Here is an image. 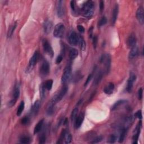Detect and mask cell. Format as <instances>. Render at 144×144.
<instances>
[{"label":"cell","mask_w":144,"mask_h":144,"mask_svg":"<svg viewBox=\"0 0 144 144\" xmlns=\"http://www.w3.org/2000/svg\"><path fill=\"white\" fill-rule=\"evenodd\" d=\"M94 8V3L92 1H86L82 7L83 16L86 18H91L93 15Z\"/></svg>","instance_id":"1"},{"label":"cell","mask_w":144,"mask_h":144,"mask_svg":"<svg viewBox=\"0 0 144 144\" xmlns=\"http://www.w3.org/2000/svg\"><path fill=\"white\" fill-rule=\"evenodd\" d=\"M100 61L101 63H103L104 65L105 73L106 74L109 73V72L110 71V67H111V56L108 54L103 55L101 57Z\"/></svg>","instance_id":"2"},{"label":"cell","mask_w":144,"mask_h":144,"mask_svg":"<svg viewBox=\"0 0 144 144\" xmlns=\"http://www.w3.org/2000/svg\"><path fill=\"white\" fill-rule=\"evenodd\" d=\"M65 32V27L63 23H59L56 25L53 32L54 36L56 38H62Z\"/></svg>","instance_id":"3"},{"label":"cell","mask_w":144,"mask_h":144,"mask_svg":"<svg viewBox=\"0 0 144 144\" xmlns=\"http://www.w3.org/2000/svg\"><path fill=\"white\" fill-rule=\"evenodd\" d=\"M68 90V88L67 86H64V87L61 88V90L59 91V92L53 97V99H52L51 101L54 102V104H56L60 101L63 99V98L64 97L65 94H67Z\"/></svg>","instance_id":"4"},{"label":"cell","mask_w":144,"mask_h":144,"mask_svg":"<svg viewBox=\"0 0 144 144\" xmlns=\"http://www.w3.org/2000/svg\"><path fill=\"white\" fill-rule=\"evenodd\" d=\"M71 71V67L70 64H68L64 69V73H63L61 77V83L63 84H65L69 80Z\"/></svg>","instance_id":"5"},{"label":"cell","mask_w":144,"mask_h":144,"mask_svg":"<svg viewBox=\"0 0 144 144\" xmlns=\"http://www.w3.org/2000/svg\"><path fill=\"white\" fill-rule=\"evenodd\" d=\"M42 43L43 48H44V50L45 53L51 57H53L54 55V52L53 50V48L52 47L50 43L48 42V41L46 39H43Z\"/></svg>","instance_id":"6"},{"label":"cell","mask_w":144,"mask_h":144,"mask_svg":"<svg viewBox=\"0 0 144 144\" xmlns=\"http://www.w3.org/2000/svg\"><path fill=\"white\" fill-rule=\"evenodd\" d=\"M137 78V77L133 72H131L130 75H129V77L127 80V91L128 92H131L132 90L133 86V83L136 81Z\"/></svg>","instance_id":"7"},{"label":"cell","mask_w":144,"mask_h":144,"mask_svg":"<svg viewBox=\"0 0 144 144\" xmlns=\"http://www.w3.org/2000/svg\"><path fill=\"white\" fill-rule=\"evenodd\" d=\"M39 53L38 51H36L35 53H34L33 55L31 57L29 60V67L28 69L29 70L32 69L34 68V66L37 64V61L39 59Z\"/></svg>","instance_id":"8"},{"label":"cell","mask_w":144,"mask_h":144,"mask_svg":"<svg viewBox=\"0 0 144 144\" xmlns=\"http://www.w3.org/2000/svg\"><path fill=\"white\" fill-rule=\"evenodd\" d=\"M141 127H142V122L141 120H140V122L137 124V125L136 127V128H135L134 131V135L133 136V142H132L133 144L137 143L138 139H139V137L140 134Z\"/></svg>","instance_id":"9"},{"label":"cell","mask_w":144,"mask_h":144,"mask_svg":"<svg viewBox=\"0 0 144 144\" xmlns=\"http://www.w3.org/2000/svg\"><path fill=\"white\" fill-rule=\"evenodd\" d=\"M56 11L57 15L59 18H61L64 15L65 10L64 7V2L63 1H57V6H56Z\"/></svg>","instance_id":"10"},{"label":"cell","mask_w":144,"mask_h":144,"mask_svg":"<svg viewBox=\"0 0 144 144\" xmlns=\"http://www.w3.org/2000/svg\"><path fill=\"white\" fill-rule=\"evenodd\" d=\"M68 41L71 45L76 46L78 44V36L75 32L72 31L69 35Z\"/></svg>","instance_id":"11"},{"label":"cell","mask_w":144,"mask_h":144,"mask_svg":"<svg viewBox=\"0 0 144 144\" xmlns=\"http://www.w3.org/2000/svg\"><path fill=\"white\" fill-rule=\"evenodd\" d=\"M50 72V65L47 61H44L42 63L40 68V73L42 76H47Z\"/></svg>","instance_id":"12"},{"label":"cell","mask_w":144,"mask_h":144,"mask_svg":"<svg viewBox=\"0 0 144 144\" xmlns=\"http://www.w3.org/2000/svg\"><path fill=\"white\" fill-rule=\"evenodd\" d=\"M43 28H44V32L46 34H49L51 32L53 28V24L51 21L49 20H45L43 24Z\"/></svg>","instance_id":"13"},{"label":"cell","mask_w":144,"mask_h":144,"mask_svg":"<svg viewBox=\"0 0 144 144\" xmlns=\"http://www.w3.org/2000/svg\"><path fill=\"white\" fill-rule=\"evenodd\" d=\"M136 18L141 24L144 23V11L142 7L140 6L136 11Z\"/></svg>","instance_id":"14"},{"label":"cell","mask_w":144,"mask_h":144,"mask_svg":"<svg viewBox=\"0 0 144 144\" xmlns=\"http://www.w3.org/2000/svg\"><path fill=\"white\" fill-rule=\"evenodd\" d=\"M85 119V113H81L79 114V116H78L76 120H75V128L76 129H78L80 126H82V123L83 122V120Z\"/></svg>","instance_id":"15"},{"label":"cell","mask_w":144,"mask_h":144,"mask_svg":"<svg viewBox=\"0 0 144 144\" xmlns=\"http://www.w3.org/2000/svg\"><path fill=\"white\" fill-rule=\"evenodd\" d=\"M136 42H137V39L136 36L135 34H132L131 35L128 37V38L127 39V45L129 48H132L133 47L135 46H136Z\"/></svg>","instance_id":"16"},{"label":"cell","mask_w":144,"mask_h":144,"mask_svg":"<svg viewBox=\"0 0 144 144\" xmlns=\"http://www.w3.org/2000/svg\"><path fill=\"white\" fill-rule=\"evenodd\" d=\"M118 13H119V6L118 4H116L113 8V14H112V17H111V23L113 25H114L115 23H116L118 18Z\"/></svg>","instance_id":"17"},{"label":"cell","mask_w":144,"mask_h":144,"mask_svg":"<svg viewBox=\"0 0 144 144\" xmlns=\"http://www.w3.org/2000/svg\"><path fill=\"white\" fill-rule=\"evenodd\" d=\"M139 47H138L137 46H135L131 48L128 55L129 59L132 60L135 58V57L138 55V54H139Z\"/></svg>","instance_id":"18"},{"label":"cell","mask_w":144,"mask_h":144,"mask_svg":"<svg viewBox=\"0 0 144 144\" xmlns=\"http://www.w3.org/2000/svg\"><path fill=\"white\" fill-rule=\"evenodd\" d=\"M40 106H41V102H40V101L38 100L36 101L31 108V113L34 115V116L37 115L39 111Z\"/></svg>","instance_id":"19"},{"label":"cell","mask_w":144,"mask_h":144,"mask_svg":"<svg viewBox=\"0 0 144 144\" xmlns=\"http://www.w3.org/2000/svg\"><path fill=\"white\" fill-rule=\"evenodd\" d=\"M114 84L112 82H109L107 85H106L104 89V92L107 95H110L113 92L114 90Z\"/></svg>","instance_id":"20"},{"label":"cell","mask_w":144,"mask_h":144,"mask_svg":"<svg viewBox=\"0 0 144 144\" xmlns=\"http://www.w3.org/2000/svg\"><path fill=\"white\" fill-rule=\"evenodd\" d=\"M44 123V119H42L40 120L39 122L37 123V125L35 126V127L34 128V134H37L39 133L42 129V128L43 127V125Z\"/></svg>","instance_id":"21"},{"label":"cell","mask_w":144,"mask_h":144,"mask_svg":"<svg viewBox=\"0 0 144 144\" xmlns=\"http://www.w3.org/2000/svg\"><path fill=\"white\" fill-rule=\"evenodd\" d=\"M20 95V86L19 83H16L13 92V99L17 100Z\"/></svg>","instance_id":"22"},{"label":"cell","mask_w":144,"mask_h":144,"mask_svg":"<svg viewBox=\"0 0 144 144\" xmlns=\"http://www.w3.org/2000/svg\"><path fill=\"white\" fill-rule=\"evenodd\" d=\"M78 55V51L76 48H71L69 53V56L71 60H74Z\"/></svg>","instance_id":"23"},{"label":"cell","mask_w":144,"mask_h":144,"mask_svg":"<svg viewBox=\"0 0 144 144\" xmlns=\"http://www.w3.org/2000/svg\"><path fill=\"white\" fill-rule=\"evenodd\" d=\"M102 76H103V73L101 71H98V73L96 74L94 79V83L95 84V85H99V83L100 82L101 80L102 79Z\"/></svg>","instance_id":"24"},{"label":"cell","mask_w":144,"mask_h":144,"mask_svg":"<svg viewBox=\"0 0 144 144\" xmlns=\"http://www.w3.org/2000/svg\"><path fill=\"white\" fill-rule=\"evenodd\" d=\"M55 105V104H54L52 101H51L50 104H49L46 110V113L48 116H51V115L54 114Z\"/></svg>","instance_id":"25"},{"label":"cell","mask_w":144,"mask_h":144,"mask_svg":"<svg viewBox=\"0 0 144 144\" xmlns=\"http://www.w3.org/2000/svg\"><path fill=\"white\" fill-rule=\"evenodd\" d=\"M46 89L44 83H42L39 86V95H40V97L41 99H44L46 95Z\"/></svg>","instance_id":"26"},{"label":"cell","mask_w":144,"mask_h":144,"mask_svg":"<svg viewBox=\"0 0 144 144\" xmlns=\"http://www.w3.org/2000/svg\"><path fill=\"white\" fill-rule=\"evenodd\" d=\"M126 102H127V101L125 100H118L117 102H116V103L114 104L113 106H112L111 110L112 111H114L115 110H116V109H117L120 106L122 105L123 104H124L126 103Z\"/></svg>","instance_id":"27"},{"label":"cell","mask_w":144,"mask_h":144,"mask_svg":"<svg viewBox=\"0 0 144 144\" xmlns=\"http://www.w3.org/2000/svg\"><path fill=\"white\" fill-rule=\"evenodd\" d=\"M24 108H25V103L24 102V101H22L20 103V105L18 108V110H17V113H16L17 116L19 117L21 116L23 111L24 110Z\"/></svg>","instance_id":"28"},{"label":"cell","mask_w":144,"mask_h":144,"mask_svg":"<svg viewBox=\"0 0 144 144\" xmlns=\"http://www.w3.org/2000/svg\"><path fill=\"white\" fill-rule=\"evenodd\" d=\"M127 128H122L118 140V141L119 143H122L123 142L124 140L125 139L126 135L127 134Z\"/></svg>","instance_id":"29"},{"label":"cell","mask_w":144,"mask_h":144,"mask_svg":"<svg viewBox=\"0 0 144 144\" xmlns=\"http://www.w3.org/2000/svg\"><path fill=\"white\" fill-rule=\"evenodd\" d=\"M16 27H17V23L15 22V23L13 24L10 27L9 29H8V32H7V37H8V38H11V37H12L13 34L14 32V31H15Z\"/></svg>","instance_id":"30"},{"label":"cell","mask_w":144,"mask_h":144,"mask_svg":"<svg viewBox=\"0 0 144 144\" xmlns=\"http://www.w3.org/2000/svg\"><path fill=\"white\" fill-rule=\"evenodd\" d=\"M78 44L80 45L81 50L82 51H85L86 50V42L83 37L80 36H78Z\"/></svg>","instance_id":"31"},{"label":"cell","mask_w":144,"mask_h":144,"mask_svg":"<svg viewBox=\"0 0 144 144\" xmlns=\"http://www.w3.org/2000/svg\"><path fill=\"white\" fill-rule=\"evenodd\" d=\"M45 87L46 90L50 91L53 87V79H48L44 83Z\"/></svg>","instance_id":"32"},{"label":"cell","mask_w":144,"mask_h":144,"mask_svg":"<svg viewBox=\"0 0 144 144\" xmlns=\"http://www.w3.org/2000/svg\"><path fill=\"white\" fill-rule=\"evenodd\" d=\"M20 142L22 143H30L31 142V139L28 136H22L20 139Z\"/></svg>","instance_id":"33"},{"label":"cell","mask_w":144,"mask_h":144,"mask_svg":"<svg viewBox=\"0 0 144 144\" xmlns=\"http://www.w3.org/2000/svg\"><path fill=\"white\" fill-rule=\"evenodd\" d=\"M78 112V109L77 108H74L73 110H72L71 113V116H70L71 120L72 121V122H74V121L76 120Z\"/></svg>","instance_id":"34"},{"label":"cell","mask_w":144,"mask_h":144,"mask_svg":"<svg viewBox=\"0 0 144 144\" xmlns=\"http://www.w3.org/2000/svg\"><path fill=\"white\" fill-rule=\"evenodd\" d=\"M66 134H67V131H65V129H63L61 133H60L59 139L58 140V141L57 142V143H61L63 141V140L64 139H65V136Z\"/></svg>","instance_id":"35"},{"label":"cell","mask_w":144,"mask_h":144,"mask_svg":"<svg viewBox=\"0 0 144 144\" xmlns=\"http://www.w3.org/2000/svg\"><path fill=\"white\" fill-rule=\"evenodd\" d=\"M106 23H107V19H106L105 16H103L99 22V23H98V27L99 28L101 27L102 26L105 25Z\"/></svg>","instance_id":"36"},{"label":"cell","mask_w":144,"mask_h":144,"mask_svg":"<svg viewBox=\"0 0 144 144\" xmlns=\"http://www.w3.org/2000/svg\"><path fill=\"white\" fill-rule=\"evenodd\" d=\"M72 136L70 133H67L65 136V143H70L71 142Z\"/></svg>","instance_id":"37"},{"label":"cell","mask_w":144,"mask_h":144,"mask_svg":"<svg viewBox=\"0 0 144 144\" xmlns=\"http://www.w3.org/2000/svg\"><path fill=\"white\" fill-rule=\"evenodd\" d=\"M117 136L115 135H111L109 137V139L108 140V142L110 143H113L116 141Z\"/></svg>","instance_id":"38"},{"label":"cell","mask_w":144,"mask_h":144,"mask_svg":"<svg viewBox=\"0 0 144 144\" xmlns=\"http://www.w3.org/2000/svg\"><path fill=\"white\" fill-rule=\"evenodd\" d=\"M102 136H97L96 138H95L94 140H92V141H91L90 143H97L100 142L102 141Z\"/></svg>","instance_id":"39"},{"label":"cell","mask_w":144,"mask_h":144,"mask_svg":"<svg viewBox=\"0 0 144 144\" xmlns=\"http://www.w3.org/2000/svg\"><path fill=\"white\" fill-rule=\"evenodd\" d=\"M29 121H30V119H29V117H25L22 119L21 122H22V125H27L29 123Z\"/></svg>","instance_id":"40"},{"label":"cell","mask_w":144,"mask_h":144,"mask_svg":"<svg viewBox=\"0 0 144 144\" xmlns=\"http://www.w3.org/2000/svg\"><path fill=\"white\" fill-rule=\"evenodd\" d=\"M135 117L140 120L142 119V111L141 110H138L137 112H136V113L135 114Z\"/></svg>","instance_id":"41"},{"label":"cell","mask_w":144,"mask_h":144,"mask_svg":"<svg viewBox=\"0 0 144 144\" xmlns=\"http://www.w3.org/2000/svg\"><path fill=\"white\" fill-rule=\"evenodd\" d=\"M81 75H80V73H78V72H77L76 74H75L74 76V82H78V80H80V79L81 78Z\"/></svg>","instance_id":"42"},{"label":"cell","mask_w":144,"mask_h":144,"mask_svg":"<svg viewBox=\"0 0 144 144\" xmlns=\"http://www.w3.org/2000/svg\"><path fill=\"white\" fill-rule=\"evenodd\" d=\"M92 74H89L88 75V76L87 77V80H86V82L85 83V84H84V86L85 87H87V85L89 84V83H90V82L92 78Z\"/></svg>","instance_id":"43"},{"label":"cell","mask_w":144,"mask_h":144,"mask_svg":"<svg viewBox=\"0 0 144 144\" xmlns=\"http://www.w3.org/2000/svg\"><path fill=\"white\" fill-rule=\"evenodd\" d=\"M46 135L44 134H42L41 136L39 137V143H44L46 142Z\"/></svg>","instance_id":"44"},{"label":"cell","mask_w":144,"mask_h":144,"mask_svg":"<svg viewBox=\"0 0 144 144\" xmlns=\"http://www.w3.org/2000/svg\"><path fill=\"white\" fill-rule=\"evenodd\" d=\"M93 41H92V44H93V46H94V48L95 49L97 47V42H98V38L96 36H94L93 37Z\"/></svg>","instance_id":"45"},{"label":"cell","mask_w":144,"mask_h":144,"mask_svg":"<svg viewBox=\"0 0 144 144\" xmlns=\"http://www.w3.org/2000/svg\"><path fill=\"white\" fill-rule=\"evenodd\" d=\"M143 96V90L142 88H140L139 91H138V97L139 100H141Z\"/></svg>","instance_id":"46"},{"label":"cell","mask_w":144,"mask_h":144,"mask_svg":"<svg viewBox=\"0 0 144 144\" xmlns=\"http://www.w3.org/2000/svg\"><path fill=\"white\" fill-rule=\"evenodd\" d=\"M104 10V2L103 1H100V11L101 13H102Z\"/></svg>","instance_id":"47"},{"label":"cell","mask_w":144,"mask_h":144,"mask_svg":"<svg viewBox=\"0 0 144 144\" xmlns=\"http://www.w3.org/2000/svg\"><path fill=\"white\" fill-rule=\"evenodd\" d=\"M63 59V57L62 55H59L57 57V58L56 59V63L57 64H60V63L62 61Z\"/></svg>","instance_id":"48"},{"label":"cell","mask_w":144,"mask_h":144,"mask_svg":"<svg viewBox=\"0 0 144 144\" xmlns=\"http://www.w3.org/2000/svg\"><path fill=\"white\" fill-rule=\"evenodd\" d=\"M77 29H78V30L79 32H80V33H84L85 31L84 27H83V26L81 25H78L77 26Z\"/></svg>","instance_id":"49"},{"label":"cell","mask_w":144,"mask_h":144,"mask_svg":"<svg viewBox=\"0 0 144 144\" xmlns=\"http://www.w3.org/2000/svg\"><path fill=\"white\" fill-rule=\"evenodd\" d=\"M16 101L17 100L14 99H13L12 100H11L10 101L8 102V106H9V107H12V106H13L14 105H15Z\"/></svg>","instance_id":"50"},{"label":"cell","mask_w":144,"mask_h":144,"mask_svg":"<svg viewBox=\"0 0 144 144\" xmlns=\"http://www.w3.org/2000/svg\"><path fill=\"white\" fill-rule=\"evenodd\" d=\"M93 29H94V28H93L92 27H91L90 28V29H89L88 33H89V36H90V38H92V37Z\"/></svg>","instance_id":"51"},{"label":"cell","mask_w":144,"mask_h":144,"mask_svg":"<svg viewBox=\"0 0 144 144\" xmlns=\"http://www.w3.org/2000/svg\"><path fill=\"white\" fill-rule=\"evenodd\" d=\"M70 7L71 10L73 11L75 10V1H70Z\"/></svg>","instance_id":"52"}]
</instances>
